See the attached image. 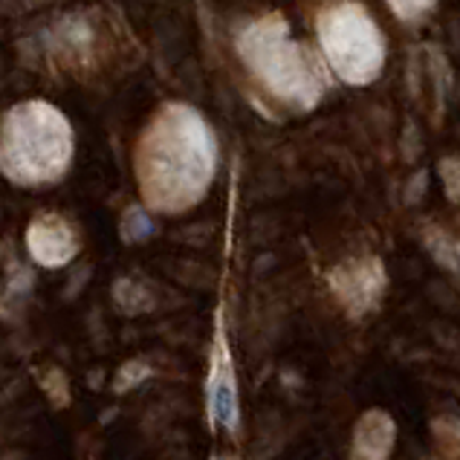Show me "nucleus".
I'll list each match as a JSON object with an SVG mask.
<instances>
[{
	"label": "nucleus",
	"mask_w": 460,
	"mask_h": 460,
	"mask_svg": "<svg viewBox=\"0 0 460 460\" xmlns=\"http://www.w3.org/2000/svg\"><path fill=\"white\" fill-rule=\"evenodd\" d=\"M322 44L328 58L347 81H368L377 76L382 62V44L377 27L356 6L333 9L322 18Z\"/></svg>",
	"instance_id": "f257e3e1"
},
{
	"label": "nucleus",
	"mask_w": 460,
	"mask_h": 460,
	"mask_svg": "<svg viewBox=\"0 0 460 460\" xmlns=\"http://www.w3.org/2000/svg\"><path fill=\"white\" fill-rule=\"evenodd\" d=\"M258 62H261V70H263V79L272 81V88L278 93H293V90H305L307 88V70L301 64L298 58V50L293 44L284 38H278L275 35H263L258 32Z\"/></svg>",
	"instance_id": "f03ea898"
},
{
	"label": "nucleus",
	"mask_w": 460,
	"mask_h": 460,
	"mask_svg": "<svg viewBox=\"0 0 460 460\" xmlns=\"http://www.w3.org/2000/svg\"><path fill=\"white\" fill-rule=\"evenodd\" d=\"M212 414L221 426L232 429L238 422V397L229 380H214L212 389Z\"/></svg>",
	"instance_id": "7ed1b4c3"
},
{
	"label": "nucleus",
	"mask_w": 460,
	"mask_h": 460,
	"mask_svg": "<svg viewBox=\"0 0 460 460\" xmlns=\"http://www.w3.org/2000/svg\"><path fill=\"white\" fill-rule=\"evenodd\" d=\"M391 4H394V9L399 6V9H406V12H420V9H426L429 0H391Z\"/></svg>",
	"instance_id": "20e7f679"
}]
</instances>
